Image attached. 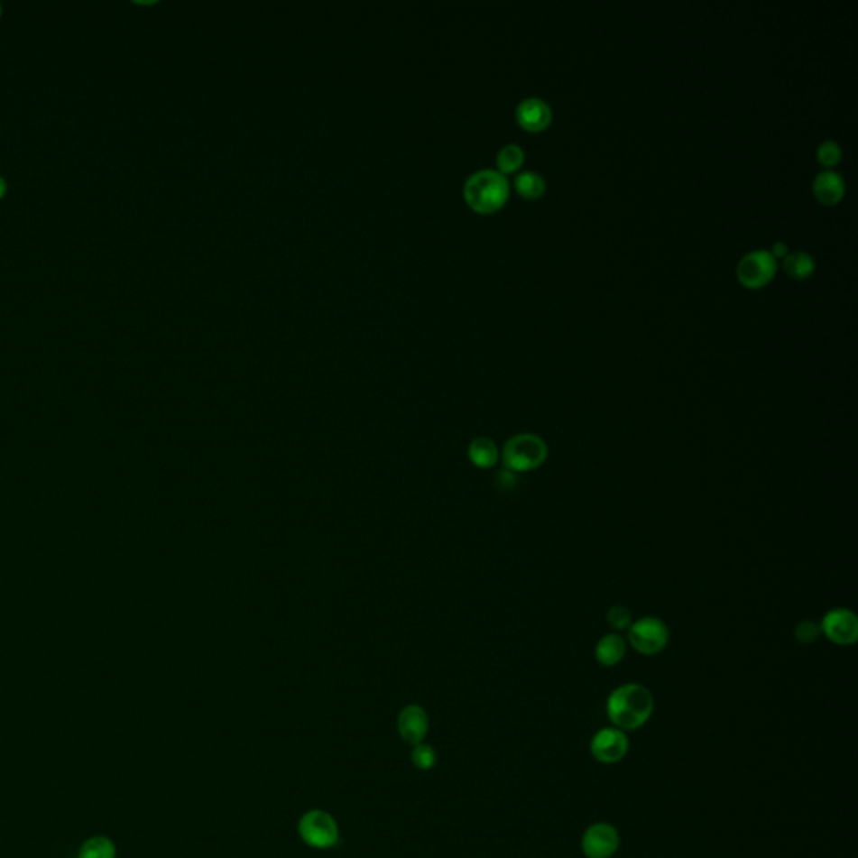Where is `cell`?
<instances>
[{
    "instance_id": "obj_7",
    "label": "cell",
    "mask_w": 858,
    "mask_h": 858,
    "mask_svg": "<svg viewBox=\"0 0 858 858\" xmlns=\"http://www.w3.org/2000/svg\"><path fill=\"white\" fill-rule=\"evenodd\" d=\"M820 632L836 646H852L858 639L857 615L844 607L832 609L823 615Z\"/></svg>"
},
{
    "instance_id": "obj_13",
    "label": "cell",
    "mask_w": 858,
    "mask_h": 858,
    "mask_svg": "<svg viewBox=\"0 0 858 858\" xmlns=\"http://www.w3.org/2000/svg\"><path fill=\"white\" fill-rule=\"evenodd\" d=\"M627 652V642L623 635L607 634L600 637L595 646V659L604 668H614L621 664Z\"/></svg>"
},
{
    "instance_id": "obj_22",
    "label": "cell",
    "mask_w": 858,
    "mask_h": 858,
    "mask_svg": "<svg viewBox=\"0 0 858 858\" xmlns=\"http://www.w3.org/2000/svg\"><path fill=\"white\" fill-rule=\"evenodd\" d=\"M436 761V754L431 746L426 744H416L412 752V763L416 764L420 770H429Z\"/></svg>"
},
{
    "instance_id": "obj_9",
    "label": "cell",
    "mask_w": 858,
    "mask_h": 858,
    "mask_svg": "<svg viewBox=\"0 0 858 858\" xmlns=\"http://www.w3.org/2000/svg\"><path fill=\"white\" fill-rule=\"evenodd\" d=\"M619 832L611 823H594L582 836V850L587 858H611L619 850Z\"/></svg>"
},
{
    "instance_id": "obj_5",
    "label": "cell",
    "mask_w": 858,
    "mask_h": 858,
    "mask_svg": "<svg viewBox=\"0 0 858 858\" xmlns=\"http://www.w3.org/2000/svg\"><path fill=\"white\" fill-rule=\"evenodd\" d=\"M299 834L307 845L316 848H329L339 840L337 823L329 813L322 810L306 813L299 823Z\"/></svg>"
},
{
    "instance_id": "obj_23",
    "label": "cell",
    "mask_w": 858,
    "mask_h": 858,
    "mask_svg": "<svg viewBox=\"0 0 858 858\" xmlns=\"http://www.w3.org/2000/svg\"><path fill=\"white\" fill-rule=\"evenodd\" d=\"M770 254H771V255H773L775 259L776 257H778V259H780V257H787L788 255L787 244H783V242H778V244H775V245H773V250H771Z\"/></svg>"
},
{
    "instance_id": "obj_8",
    "label": "cell",
    "mask_w": 858,
    "mask_h": 858,
    "mask_svg": "<svg viewBox=\"0 0 858 858\" xmlns=\"http://www.w3.org/2000/svg\"><path fill=\"white\" fill-rule=\"evenodd\" d=\"M629 752V738L623 729L604 728L594 734L590 741L592 756L604 764L619 763Z\"/></svg>"
},
{
    "instance_id": "obj_10",
    "label": "cell",
    "mask_w": 858,
    "mask_h": 858,
    "mask_svg": "<svg viewBox=\"0 0 858 858\" xmlns=\"http://www.w3.org/2000/svg\"><path fill=\"white\" fill-rule=\"evenodd\" d=\"M517 121L521 128L531 133H539L550 126L552 109L539 97H529L518 105Z\"/></svg>"
},
{
    "instance_id": "obj_19",
    "label": "cell",
    "mask_w": 858,
    "mask_h": 858,
    "mask_svg": "<svg viewBox=\"0 0 858 858\" xmlns=\"http://www.w3.org/2000/svg\"><path fill=\"white\" fill-rule=\"evenodd\" d=\"M607 623L614 631H625L632 623V614L623 605H612L607 612Z\"/></svg>"
},
{
    "instance_id": "obj_25",
    "label": "cell",
    "mask_w": 858,
    "mask_h": 858,
    "mask_svg": "<svg viewBox=\"0 0 858 858\" xmlns=\"http://www.w3.org/2000/svg\"><path fill=\"white\" fill-rule=\"evenodd\" d=\"M0 17H2V4H0Z\"/></svg>"
},
{
    "instance_id": "obj_14",
    "label": "cell",
    "mask_w": 858,
    "mask_h": 858,
    "mask_svg": "<svg viewBox=\"0 0 858 858\" xmlns=\"http://www.w3.org/2000/svg\"><path fill=\"white\" fill-rule=\"evenodd\" d=\"M468 458L476 468L490 470L500 459V449L490 438H475L468 447Z\"/></svg>"
},
{
    "instance_id": "obj_11",
    "label": "cell",
    "mask_w": 858,
    "mask_h": 858,
    "mask_svg": "<svg viewBox=\"0 0 858 858\" xmlns=\"http://www.w3.org/2000/svg\"><path fill=\"white\" fill-rule=\"evenodd\" d=\"M398 728L404 741L420 744L428 733V716L420 706H408L401 711Z\"/></svg>"
},
{
    "instance_id": "obj_4",
    "label": "cell",
    "mask_w": 858,
    "mask_h": 858,
    "mask_svg": "<svg viewBox=\"0 0 858 858\" xmlns=\"http://www.w3.org/2000/svg\"><path fill=\"white\" fill-rule=\"evenodd\" d=\"M627 631V642L642 656H656L669 642V629L659 617H641Z\"/></svg>"
},
{
    "instance_id": "obj_17",
    "label": "cell",
    "mask_w": 858,
    "mask_h": 858,
    "mask_svg": "<svg viewBox=\"0 0 858 858\" xmlns=\"http://www.w3.org/2000/svg\"><path fill=\"white\" fill-rule=\"evenodd\" d=\"M515 189L523 198L535 200L545 193V180L535 171H523L515 178Z\"/></svg>"
},
{
    "instance_id": "obj_21",
    "label": "cell",
    "mask_w": 858,
    "mask_h": 858,
    "mask_svg": "<svg viewBox=\"0 0 858 858\" xmlns=\"http://www.w3.org/2000/svg\"><path fill=\"white\" fill-rule=\"evenodd\" d=\"M816 154H818V160H820V163H822L823 166L832 168V166L836 165V163L840 161L842 150H840V146L835 142H825L820 144L818 153Z\"/></svg>"
},
{
    "instance_id": "obj_3",
    "label": "cell",
    "mask_w": 858,
    "mask_h": 858,
    "mask_svg": "<svg viewBox=\"0 0 858 858\" xmlns=\"http://www.w3.org/2000/svg\"><path fill=\"white\" fill-rule=\"evenodd\" d=\"M549 458V447L540 436L531 433L512 436L502 449V459L512 473L539 470Z\"/></svg>"
},
{
    "instance_id": "obj_16",
    "label": "cell",
    "mask_w": 858,
    "mask_h": 858,
    "mask_svg": "<svg viewBox=\"0 0 858 858\" xmlns=\"http://www.w3.org/2000/svg\"><path fill=\"white\" fill-rule=\"evenodd\" d=\"M79 858H116V845L107 836H93L84 842Z\"/></svg>"
},
{
    "instance_id": "obj_2",
    "label": "cell",
    "mask_w": 858,
    "mask_h": 858,
    "mask_svg": "<svg viewBox=\"0 0 858 858\" xmlns=\"http://www.w3.org/2000/svg\"><path fill=\"white\" fill-rule=\"evenodd\" d=\"M508 193L505 175L494 170H480L465 183V200L478 213L500 210L508 200Z\"/></svg>"
},
{
    "instance_id": "obj_12",
    "label": "cell",
    "mask_w": 858,
    "mask_h": 858,
    "mask_svg": "<svg viewBox=\"0 0 858 858\" xmlns=\"http://www.w3.org/2000/svg\"><path fill=\"white\" fill-rule=\"evenodd\" d=\"M813 193L823 205H835L845 195V183L835 171H823L813 181Z\"/></svg>"
},
{
    "instance_id": "obj_6",
    "label": "cell",
    "mask_w": 858,
    "mask_h": 858,
    "mask_svg": "<svg viewBox=\"0 0 858 858\" xmlns=\"http://www.w3.org/2000/svg\"><path fill=\"white\" fill-rule=\"evenodd\" d=\"M776 259L768 250L746 254L738 263V279L744 287L760 289L775 277Z\"/></svg>"
},
{
    "instance_id": "obj_20",
    "label": "cell",
    "mask_w": 858,
    "mask_h": 858,
    "mask_svg": "<svg viewBox=\"0 0 858 858\" xmlns=\"http://www.w3.org/2000/svg\"><path fill=\"white\" fill-rule=\"evenodd\" d=\"M820 635H822L820 623H816L815 621H801L795 627V637L801 644H813Z\"/></svg>"
},
{
    "instance_id": "obj_18",
    "label": "cell",
    "mask_w": 858,
    "mask_h": 858,
    "mask_svg": "<svg viewBox=\"0 0 858 858\" xmlns=\"http://www.w3.org/2000/svg\"><path fill=\"white\" fill-rule=\"evenodd\" d=\"M523 160H525V153L518 144H506L496 156V163L502 175L517 171L518 168L523 165Z\"/></svg>"
},
{
    "instance_id": "obj_1",
    "label": "cell",
    "mask_w": 858,
    "mask_h": 858,
    "mask_svg": "<svg viewBox=\"0 0 858 858\" xmlns=\"http://www.w3.org/2000/svg\"><path fill=\"white\" fill-rule=\"evenodd\" d=\"M654 697L642 684H623L612 691L607 699V716L615 728L634 731L644 726L652 716Z\"/></svg>"
},
{
    "instance_id": "obj_15",
    "label": "cell",
    "mask_w": 858,
    "mask_h": 858,
    "mask_svg": "<svg viewBox=\"0 0 858 858\" xmlns=\"http://www.w3.org/2000/svg\"><path fill=\"white\" fill-rule=\"evenodd\" d=\"M783 269L793 279H807L815 271V262L807 252H793L785 257Z\"/></svg>"
},
{
    "instance_id": "obj_24",
    "label": "cell",
    "mask_w": 858,
    "mask_h": 858,
    "mask_svg": "<svg viewBox=\"0 0 858 858\" xmlns=\"http://www.w3.org/2000/svg\"><path fill=\"white\" fill-rule=\"evenodd\" d=\"M5 195H7V181H5V178L0 177V200H2Z\"/></svg>"
}]
</instances>
